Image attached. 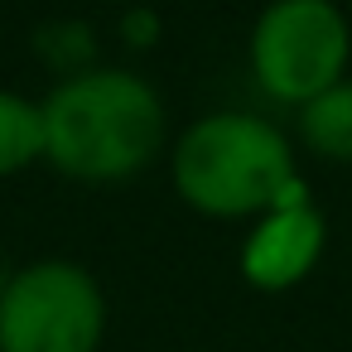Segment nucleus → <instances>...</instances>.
<instances>
[{
	"label": "nucleus",
	"instance_id": "1",
	"mask_svg": "<svg viewBox=\"0 0 352 352\" xmlns=\"http://www.w3.org/2000/svg\"><path fill=\"white\" fill-rule=\"evenodd\" d=\"M160 145V102L131 73H92L44 107V150L78 179H121Z\"/></svg>",
	"mask_w": 352,
	"mask_h": 352
},
{
	"label": "nucleus",
	"instance_id": "2",
	"mask_svg": "<svg viewBox=\"0 0 352 352\" xmlns=\"http://www.w3.org/2000/svg\"><path fill=\"white\" fill-rule=\"evenodd\" d=\"M289 150L285 140L251 116H208L198 121L179 155L174 179L179 193L203 212H256L280 198H289Z\"/></svg>",
	"mask_w": 352,
	"mask_h": 352
},
{
	"label": "nucleus",
	"instance_id": "3",
	"mask_svg": "<svg viewBox=\"0 0 352 352\" xmlns=\"http://www.w3.org/2000/svg\"><path fill=\"white\" fill-rule=\"evenodd\" d=\"M97 338L102 294L78 265H30L0 294V347L6 352H92Z\"/></svg>",
	"mask_w": 352,
	"mask_h": 352
},
{
	"label": "nucleus",
	"instance_id": "4",
	"mask_svg": "<svg viewBox=\"0 0 352 352\" xmlns=\"http://www.w3.org/2000/svg\"><path fill=\"white\" fill-rule=\"evenodd\" d=\"M256 73L285 102H314L347 63V25L328 0H280L256 25Z\"/></svg>",
	"mask_w": 352,
	"mask_h": 352
},
{
	"label": "nucleus",
	"instance_id": "5",
	"mask_svg": "<svg viewBox=\"0 0 352 352\" xmlns=\"http://www.w3.org/2000/svg\"><path fill=\"white\" fill-rule=\"evenodd\" d=\"M318 241H323V222L314 208H285L275 212L265 227H256V236L246 241V275L265 289H280V285H294L314 256H318Z\"/></svg>",
	"mask_w": 352,
	"mask_h": 352
},
{
	"label": "nucleus",
	"instance_id": "6",
	"mask_svg": "<svg viewBox=\"0 0 352 352\" xmlns=\"http://www.w3.org/2000/svg\"><path fill=\"white\" fill-rule=\"evenodd\" d=\"M304 135L328 160H352V82H333L304 107Z\"/></svg>",
	"mask_w": 352,
	"mask_h": 352
},
{
	"label": "nucleus",
	"instance_id": "7",
	"mask_svg": "<svg viewBox=\"0 0 352 352\" xmlns=\"http://www.w3.org/2000/svg\"><path fill=\"white\" fill-rule=\"evenodd\" d=\"M44 150V111L0 92V174L30 164Z\"/></svg>",
	"mask_w": 352,
	"mask_h": 352
},
{
	"label": "nucleus",
	"instance_id": "8",
	"mask_svg": "<svg viewBox=\"0 0 352 352\" xmlns=\"http://www.w3.org/2000/svg\"><path fill=\"white\" fill-rule=\"evenodd\" d=\"M0 294H6V270H0Z\"/></svg>",
	"mask_w": 352,
	"mask_h": 352
}]
</instances>
